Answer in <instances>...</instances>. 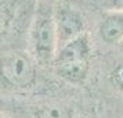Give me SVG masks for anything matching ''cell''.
I'll use <instances>...</instances> for the list:
<instances>
[{
  "label": "cell",
  "instance_id": "obj_2",
  "mask_svg": "<svg viewBox=\"0 0 123 118\" xmlns=\"http://www.w3.org/2000/svg\"><path fill=\"white\" fill-rule=\"evenodd\" d=\"M58 50L53 10L39 7L29 28V53L36 64L51 65Z\"/></svg>",
  "mask_w": 123,
  "mask_h": 118
},
{
  "label": "cell",
  "instance_id": "obj_9",
  "mask_svg": "<svg viewBox=\"0 0 123 118\" xmlns=\"http://www.w3.org/2000/svg\"><path fill=\"white\" fill-rule=\"evenodd\" d=\"M108 11H123V0H105Z\"/></svg>",
  "mask_w": 123,
  "mask_h": 118
},
{
  "label": "cell",
  "instance_id": "obj_7",
  "mask_svg": "<svg viewBox=\"0 0 123 118\" xmlns=\"http://www.w3.org/2000/svg\"><path fill=\"white\" fill-rule=\"evenodd\" d=\"M33 118H73V111L60 103H46L35 110Z\"/></svg>",
  "mask_w": 123,
  "mask_h": 118
},
{
  "label": "cell",
  "instance_id": "obj_5",
  "mask_svg": "<svg viewBox=\"0 0 123 118\" xmlns=\"http://www.w3.org/2000/svg\"><path fill=\"white\" fill-rule=\"evenodd\" d=\"M100 39L108 46H119L123 42V11H106L97 28Z\"/></svg>",
  "mask_w": 123,
  "mask_h": 118
},
{
  "label": "cell",
  "instance_id": "obj_4",
  "mask_svg": "<svg viewBox=\"0 0 123 118\" xmlns=\"http://www.w3.org/2000/svg\"><path fill=\"white\" fill-rule=\"evenodd\" d=\"M53 17L58 49L86 34V21L78 8L69 4H61L53 11Z\"/></svg>",
  "mask_w": 123,
  "mask_h": 118
},
{
  "label": "cell",
  "instance_id": "obj_3",
  "mask_svg": "<svg viewBox=\"0 0 123 118\" xmlns=\"http://www.w3.org/2000/svg\"><path fill=\"white\" fill-rule=\"evenodd\" d=\"M36 62L32 57L11 51L0 57V83L15 90H25L36 83Z\"/></svg>",
  "mask_w": 123,
  "mask_h": 118
},
{
  "label": "cell",
  "instance_id": "obj_11",
  "mask_svg": "<svg viewBox=\"0 0 123 118\" xmlns=\"http://www.w3.org/2000/svg\"><path fill=\"white\" fill-rule=\"evenodd\" d=\"M0 118H7L6 115H3V114H0Z\"/></svg>",
  "mask_w": 123,
  "mask_h": 118
},
{
  "label": "cell",
  "instance_id": "obj_6",
  "mask_svg": "<svg viewBox=\"0 0 123 118\" xmlns=\"http://www.w3.org/2000/svg\"><path fill=\"white\" fill-rule=\"evenodd\" d=\"M17 7L11 0H0V42L11 31L15 21Z\"/></svg>",
  "mask_w": 123,
  "mask_h": 118
},
{
  "label": "cell",
  "instance_id": "obj_8",
  "mask_svg": "<svg viewBox=\"0 0 123 118\" xmlns=\"http://www.w3.org/2000/svg\"><path fill=\"white\" fill-rule=\"evenodd\" d=\"M109 82L113 88L123 92V61H119L109 72Z\"/></svg>",
  "mask_w": 123,
  "mask_h": 118
},
{
  "label": "cell",
  "instance_id": "obj_10",
  "mask_svg": "<svg viewBox=\"0 0 123 118\" xmlns=\"http://www.w3.org/2000/svg\"><path fill=\"white\" fill-rule=\"evenodd\" d=\"M117 47H119V49H120V50L123 51V42H122V43H120V45H119V46H117Z\"/></svg>",
  "mask_w": 123,
  "mask_h": 118
},
{
  "label": "cell",
  "instance_id": "obj_1",
  "mask_svg": "<svg viewBox=\"0 0 123 118\" xmlns=\"http://www.w3.org/2000/svg\"><path fill=\"white\" fill-rule=\"evenodd\" d=\"M91 42L89 35L83 34L69 43L61 46L53 61L55 74L68 83L82 86L87 81L91 61Z\"/></svg>",
  "mask_w": 123,
  "mask_h": 118
}]
</instances>
